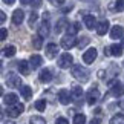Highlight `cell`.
Here are the masks:
<instances>
[{
    "label": "cell",
    "instance_id": "cell-6",
    "mask_svg": "<svg viewBox=\"0 0 124 124\" xmlns=\"http://www.w3.org/2000/svg\"><path fill=\"white\" fill-rule=\"evenodd\" d=\"M6 84L9 87H22V78L18 77L17 74H8L6 77Z\"/></svg>",
    "mask_w": 124,
    "mask_h": 124
},
{
    "label": "cell",
    "instance_id": "cell-20",
    "mask_svg": "<svg viewBox=\"0 0 124 124\" xmlns=\"http://www.w3.org/2000/svg\"><path fill=\"white\" fill-rule=\"evenodd\" d=\"M68 26H69L68 25V20H66L64 17H61L60 20L57 22V25H55V32H57V34H60L63 29H68Z\"/></svg>",
    "mask_w": 124,
    "mask_h": 124
},
{
    "label": "cell",
    "instance_id": "cell-27",
    "mask_svg": "<svg viewBox=\"0 0 124 124\" xmlns=\"http://www.w3.org/2000/svg\"><path fill=\"white\" fill-rule=\"evenodd\" d=\"M34 106H35V109H37L39 112H45V109H46V101H45V100H37Z\"/></svg>",
    "mask_w": 124,
    "mask_h": 124
},
{
    "label": "cell",
    "instance_id": "cell-23",
    "mask_svg": "<svg viewBox=\"0 0 124 124\" xmlns=\"http://www.w3.org/2000/svg\"><path fill=\"white\" fill-rule=\"evenodd\" d=\"M84 23H86V26H87L89 29H93L95 25H97V20H95V17H93V16L87 14V16L84 17Z\"/></svg>",
    "mask_w": 124,
    "mask_h": 124
},
{
    "label": "cell",
    "instance_id": "cell-13",
    "mask_svg": "<svg viewBox=\"0 0 124 124\" xmlns=\"http://www.w3.org/2000/svg\"><path fill=\"white\" fill-rule=\"evenodd\" d=\"M107 55H113V57H121L123 55V46H118V45H112L110 47L106 49Z\"/></svg>",
    "mask_w": 124,
    "mask_h": 124
},
{
    "label": "cell",
    "instance_id": "cell-2",
    "mask_svg": "<svg viewBox=\"0 0 124 124\" xmlns=\"http://www.w3.org/2000/svg\"><path fill=\"white\" fill-rule=\"evenodd\" d=\"M77 39H75V35H70V34H66L61 37V40H60V46L63 47V49L66 51H69V49H72V47L77 45Z\"/></svg>",
    "mask_w": 124,
    "mask_h": 124
},
{
    "label": "cell",
    "instance_id": "cell-40",
    "mask_svg": "<svg viewBox=\"0 0 124 124\" xmlns=\"http://www.w3.org/2000/svg\"><path fill=\"white\" fill-rule=\"evenodd\" d=\"M3 2H5V3H6V5H12L14 2H16V0H3Z\"/></svg>",
    "mask_w": 124,
    "mask_h": 124
},
{
    "label": "cell",
    "instance_id": "cell-28",
    "mask_svg": "<svg viewBox=\"0 0 124 124\" xmlns=\"http://www.w3.org/2000/svg\"><path fill=\"white\" fill-rule=\"evenodd\" d=\"M78 29H80V23H74V25H69V26H68V34L75 35V34L78 32Z\"/></svg>",
    "mask_w": 124,
    "mask_h": 124
},
{
    "label": "cell",
    "instance_id": "cell-25",
    "mask_svg": "<svg viewBox=\"0 0 124 124\" xmlns=\"http://www.w3.org/2000/svg\"><path fill=\"white\" fill-rule=\"evenodd\" d=\"M109 8L113 9V11H118V12L124 11V0H118V2H115V3H110Z\"/></svg>",
    "mask_w": 124,
    "mask_h": 124
},
{
    "label": "cell",
    "instance_id": "cell-17",
    "mask_svg": "<svg viewBox=\"0 0 124 124\" xmlns=\"http://www.w3.org/2000/svg\"><path fill=\"white\" fill-rule=\"evenodd\" d=\"M29 64H31V68L32 69H37V68H40V66L43 64V58L40 55H32L31 58H29Z\"/></svg>",
    "mask_w": 124,
    "mask_h": 124
},
{
    "label": "cell",
    "instance_id": "cell-29",
    "mask_svg": "<svg viewBox=\"0 0 124 124\" xmlns=\"http://www.w3.org/2000/svg\"><path fill=\"white\" fill-rule=\"evenodd\" d=\"M14 54H16V46H6L3 49V55L5 57H12Z\"/></svg>",
    "mask_w": 124,
    "mask_h": 124
},
{
    "label": "cell",
    "instance_id": "cell-4",
    "mask_svg": "<svg viewBox=\"0 0 124 124\" xmlns=\"http://www.w3.org/2000/svg\"><path fill=\"white\" fill-rule=\"evenodd\" d=\"M23 110H25V106H23L22 103H17V104H14V106H8L6 113L11 118H17V116H20V113H23Z\"/></svg>",
    "mask_w": 124,
    "mask_h": 124
},
{
    "label": "cell",
    "instance_id": "cell-21",
    "mask_svg": "<svg viewBox=\"0 0 124 124\" xmlns=\"http://www.w3.org/2000/svg\"><path fill=\"white\" fill-rule=\"evenodd\" d=\"M109 26H110V25H109V22H107V20H103V22L97 26L98 35H104V34H106V32L109 31Z\"/></svg>",
    "mask_w": 124,
    "mask_h": 124
},
{
    "label": "cell",
    "instance_id": "cell-10",
    "mask_svg": "<svg viewBox=\"0 0 124 124\" xmlns=\"http://www.w3.org/2000/svg\"><path fill=\"white\" fill-rule=\"evenodd\" d=\"M23 20H25V12H23L22 9H16V11L12 12V23L16 26H18V25L23 23Z\"/></svg>",
    "mask_w": 124,
    "mask_h": 124
},
{
    "label": "cell",
    "instance_id": "cell-31",
    "mask_svg": "<svg viewBox=\"0 0 124 124\" xmlns=\"http://www.w3.org/2000/svg\"><path fill=\"white\" fill-rule=\"evenodd\" d=\"M29 124H46V123H45V120H43L41 116H31Z\"/></svg>",
    "mask_w": 124,
    "mask_h": 124
},
{
    "label": "cell",
    "instance_id": "cell-19",
    "mask_svg": "<svg viewBox=\"0 0 124 124\" xmlns=\"http://www.w3.org/2000/svg\"><path fill=\"white\" fill-rule=\"evenodd\" d=\"M39 35L40 37H47V35H49V22H47V20H43V23L40 25Z\"/></svg>",
    "mask_w": 124,
    "mask_h": 124
},
{
    "label": "cell",
    "instance_id": "cell-16",
    "mask_svg": "<svg viewBox=\"0 0 124 124\" xmlns=\"http://www.w3.org/2000/svg\"><path fill=\"white\" fill-rule=\"evenodd\" d=\"M70 93H72V100H75V101H80V100L83 98V89H81V86H72Z\"/></svg>",
    "mask_w": 124,
    "mask_h": 124
},
{
    "label": "cell",
    "instance_id": "cell-15",
    "mask_svg": "<svg viewBox=\"0 0 124 124\" xmlns=\"http://www.w3.org/2000/svg\"><path fill=\"white\" fill-rule=\"evenodd\" d=\"M39 78H40L41 83H49L51 80H52V70L51 69H43V70H40Z\"/></svg>",
    "mask_w": 124,
    "mask_h": 124
},
{
    "label": "cell",
    "instance_id": "cell-39",
    "mask_svg": "<svg viewBox=\"0 0 124 124\" xmlns=\"http://www.w3.org/2000/svg\"><path fill=\"white\" fill-rule=\"evenodd\" d=\"M5 20H6V14H5V12H0V22H5Z\"/></svg>",
    "mask_w": 124,
    "mask_h": 124
},
{
    "label": "cell",
    "instance_id": "cell-7",
    "mask_svg": "<svg viewBox=\"0 0 124 124\" xmlns=\"http://www.w3.org/2000/svg\"><path fill=\"white\" fill-rule=\"evenodd\" d=\"M112 84V87H110V93L113 95V97H123L124 95V86L120 83V81H116V80H113V81L110 83Z\"/></svg>",
    "mask_w": 124,
    "mask_h": 124
},
{
    "label": "cell",
    "instance_id": "cell-37",
    "mask_svg": "<svg viewBox=\"0 0 124 124\" xmlns=\"http://www.w3.org/2000/svg\"><path fill=\"white\" fill-rule=\"evenodd\" d=\"M6 37H8V31L5 28H2V40H6Z\"/></svg>",
    "mask_w": 124,
    "mask_h": 124
},
{
    "label": "cell",
    "instance_id": "cell-33",
    "mask_svg": "<svg viewBox=\"0 0 124 124\" xmlns=\"http://www.w3.org/2000/svg\"><path fill=\"white\" fill-rule=\"evenodd\" d=\"M37 18H39V16H37V12H31V14H29V22H28V23H29V26H32V25H34V23L37 22Z\"/></svg>",
    "mask_w": 124,
    "mask_h": 124
},
{
    "label": "cell",
    "instance_id": "cell-42",
    "mask_svg": "<svg viewBox=\"0 0 124 124\" xmlns=\"http://www.w3.org/2000/svg\"><path fill=\"white\" fill-rule=\"evenodd\" d=\"M121 46H123V47H124V39H123V43H121Z\"/></svg>",
    "mask_w": 124,
    "mask_h": 124
},
{
    "label": "cell",
    "instance_id": "cell-8",
    "mask_svg": "<svg viewBox=\"0 0 124 124\" xmlns=\"http://www.w3.org/2000/svg\"><path fill=\"white\" fill-rule=\"evenodd\" d=\"M97 54H98V52H97V49H95V47H89V49L83 54V61H84L86 64L93 63L95 58H97Z\"/></svg>",
    "mask_w": 124,
    "mask_h": 124
},
{
    "label": "cell",
    "instance_id": "cell-22",
    "mask_svg": "<svg viewBox=\"0 0 124 124\" xmlns=\"http://www.w3.org/2000/svg\"><path fill=\"white\" fill-rule=\"evenodd\" d=\"M20 95L25 100H29L32 97V89L29 87V86H22V87H20Z\"/></svg>",
    "mask_w": 124,
    "mask_h": 124
},
{
    "label": "cell",
    "instance_id": "cell-43",
    "mask_svg": "<svg viewBox=\"0 0 124 124\" xmlns=\"http://www.w3.org/2000/svg\"><path fill=\"white\" fill-rule=\"evenodd\" d=\"M121 107H123V109H124V101H123V103H121Z\"/></svg>",
    "mask_w": 124,
    "mask_h": 124
},
{
    "label": "cell",
    "instance_id": "cell-9",
    "mask_svg": "<svg viewBox=\"0 0 124 124\" xmlns=\"http://www.w3.org/2000/svg\"><path fill=\"white\" fill-rule=\"evenodd\" d=\"M58 101L61 103V104H69L70 101H72V93L69 92V90H66V89H61V90H58Z\"/></svg>",
    "mask_w": 124,
    "mask_h": 124
},
{
    "label": "cell",
    "instance_id": "cell-1",
    "mask_svg": "<svg viewBox=\"0 0 124 124\" xmlns=\"http://www.w3.org/2000/svg\"><path fill=\"white\" fill-rule=\"evenodd\" d=\"M72 77L81 83H86L89 80V70L83 68L81 64H75V66H72Z\"/></svg>",
    "mask_w": 124,
    "mask_h": 124
},
{
    "label": "cell",
    "instance_id": "cell-41",
    "mask_svg": "<svg viewBox=\"0 0 124 124\" xmlns=\"http://www.w3.org/2000/svg\"><path fill=\"white\" fill-rule=\"evenodd\" d=\"M20 3L22 5H28V3H31V0H20Z\"/></svg>",
    "mask_w": 124,
    "mask_h": 124
},
{
    "label": "cell",
    "instance_id": "cell-44",
    "mask_svg": "<svg viewBox=\"0 0 124 124\" xmlns=\"http://www.w3.org/2000/svg\"><path fill=\"white\" fill-rule=\"evenodd\" d=\"M6 124H14V123H12V121H9V123H6Z\"/></svg>",
    "mask_w": 124,
    "mask_h": 124
},
{
    "label": "cell",
    "instance_id": "cell-34",
    "mask_svg": "<svg viewBox=\"0 0 124 124\" xmlns=\"http://www.w3.org/2000/svg\"><path fill=\"white\" fill-rule=\"evenodd\" d=\"M31 6H34V8H40L41 6V0H31Z\"/></svg>",
    "mask_w": 124,
    "mask_h": 124
},
{
    "label": "cell",
    "instance_id": "cell-3",
    "mask_svg": "<svg viewBox=\"0 0 124 124\" xmlns=\"http://www.w3.org/2000/svg\"><path fill=\"white\" fill-rule=\"evenodd\" d=\"M57 63H58V68L68 69V68H70V66H72V63H74V57L70 55V54H61Z\"/></svg>",
    "mask_w": 124,
    "mask_h": 124
},
{
    "label": "cell",
    "instance_id": "cell-26",
    "mask_svg": "<svg viewBox=\"0 0 124 124\" xmlns=\"http://www.w3.org/2000/svg\"><path fill=\"white\" fill-rule=\"evenodd\" d=\"M110 124H124V115L123 113H116V115L112 116Z\"/></svg>",
    "mask_w": 124,
    "mask_h": 124
},
{
    "label": "cell",
    "instance_id": "cell-35",
    "mask_svg": "<svg viewBox=\"0 0 124 124\" xmlns=\"http://www.w3.org/2000/svg\"><path fill=\"white\" fill-rule=\"evenodd\" d=\"M55 124H69V121L66 120V118H57Z\"/></svg>",
    "mask_w": 124,
    "mask_h": 124
},
{
    "label": "cell",
    "instance_id": "cell-11",
    "mask_svg": "<svg viewBox=\"0 0 124 124\" xmlns=\"http://www.w3.org/2000/svg\"><path fill=\"white\" fill-rule=\"evenodd\" d=\"M57 54H58V46H57L55 43H49V45L46 46V55H47V58H55Z\"/></svg>",
    "mask_w": 124,
    "mask_h": 124
},
{
    "label": "cell",
    "instance_id": "cell-36",
    "mask_svg": "<svg viewBox=\"0 0 124 124\" xmlns=\"http://www.w3.org/2000/svg\"><path fill=\"white\" fill-rule=\"evenodd\" d=\"M52 5H55V6H60V5H63L64 3V0H51Z\"/></svg>",
    "mask_w": 124,
    "mask_h": 124
},
{
    "label": "cell",
    "instance_id": "cell-14",
    "mask_svg": "<svg viewBox=\"0 0 124 124\" xmlns=\"http://www.w3.org/2000/svg\"><path fill=\"white\" fill-rule=\"evenodd\" d=\"M3 101L6 106H14V104L18 103V97L16 93H6V95H3Z\"/></svg>",
    "mask_w": 124,
    "mask_h": 124
},
{
    "label": "cell",
    "instance_id": "cell-24",
    "mask_svg": "<svg viewBox=\"0 0 124 124\" xmlns=\"http://www.w3.org/2000/svg\"><path fill=\"white\" fill-rule=\"evenodd\" d=\"M41 46H43V37L34 35L32 37V47L34 49H41Z\"/></svg>",
    "mask_w": 124,
    "mask_h": 124
},
{
    "label": "cell",
    "instance_id": "cell-30",
    "mask_svg": "<svg viewBox=\"0 0 124 124\" xmlns=\"http://www.w3.org/2000/svg\"><path fill=\"white\" fill-rule=\"evenodd\" d=\"M74 124H86V115H83V113L75 115L74 116Z\"/></svg>",
    "mask_w": 124,
    "mask_h": 124
},
{
    "label": "cell",
    "instance_id": "cell-38",
    "mask_svg": "<svg viewBox=\"0 0 124 124\" xmlns=\"http://www.w3.org/2000/svg\"><path fill=\"white\" fill-rule=\"evenodd\" d=\"M89 124H101V120H100V118H92Z\"/></svg>",
    "mask_w": 124,
    "mask_h": 124
},
{
    "label": "cell",
    "instance_id": "cell-5",
    "mask_svg": "<svg viewBox=\"0 0 124 124\" xmlns=\"http://www.w3.org/2000/svg\"><path fill=\"white\" fill-rule=\"evenodd\" d=\"M98 100H100V90L97 87H90L87 90V93H86V101H87V104L93 106Z\"/></svg>",
    "mask_w": 124,
    "mask_h": 124
},
{
    "label": "cell",
    "instance_id": "cell-18",
    "mask_svg": "<svg viewBox=\"0 0 124 124\" xmlns=\"http://www.w3.org/2000/svg\"><path fill=\"white\" fill-rule=\"evenodd\" d=\"M18 70H20L22 75H29V72H31V64L28 63V61L22 60L20 63H18Z\"/></svg>",
    "mask_w": 124,
    "mask_h": 124
},
{
    "label": "cell",
    "instance_id": "cell-12",
    "mask_svg": "<svg viewBox=\"0 0 124 124\" xmlns=\"http://www.w3.org/2000/svg\"><path fill=\"white\" fill-rule=\"evenodd\" d=\"M124 35V28L120 26V25H115L110 29V37L113 40H116V39H121V37Z\"/></svg>",
    "mask_w": 124,
    "mask_h": 124
},
{
    "label": "cell",
    "instance_id": "cell-32",
    "mask_svg": "<svg viewBox=\"0 0 124 124\" xmlns=\"http://www.w3.org/2000/svg\"><path fill=\"white\" fill-rule=\"evenodd\" d=\"M87 43H89V39H87V37H81V39H78L77 46L80 47V49H81V47H84L86 45H87Z\"/></svg>",
    "mask_w": 124,
    "mask_h": 124
}]
</instances>
